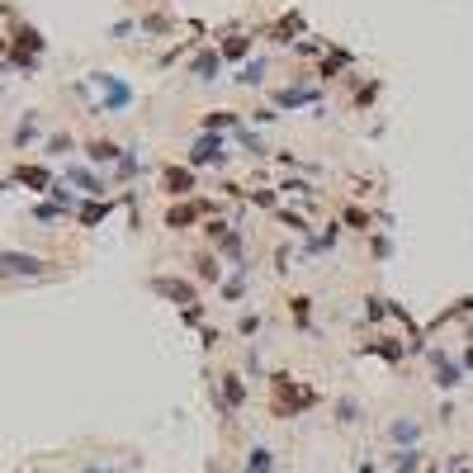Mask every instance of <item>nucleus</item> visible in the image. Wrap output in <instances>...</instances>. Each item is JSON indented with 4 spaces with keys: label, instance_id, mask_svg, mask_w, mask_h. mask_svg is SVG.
Returning a JSON list of instances; mask_svg holds the SVG:
<instances>
[{
    "label": "nucleus",
    "instance_id": "1",
    "mask_svg": "<svg viewBox=\"0 0 473 473\" xmlns=\"http://www.w3.org/2000/svg\"><path fill=\"white\" fill-rule=\"evenodd\" d=\"M313 402H317V388L299 383L294 374H270V412H275L280 421L299 417V412H303V407H313Z\"/></svg>",
    "mask_w": 473,
    "mask_h": 473
},
{
    "label": "nucleus",
    "instance_id": "16",
    "mask_svg": "<svg viewBox=\"0 0 473 473\" xmlns=\"http://www.w3.org/2000/svg\"><path fill=\"white\" fill-rule=\"evenodd\" d=\"M71 185H80L85 194H100V189H104V185H100V180H95L90 171H80V166H71Z\"/></svg>",
    "mask_w": 473,
    "mask_h": 473
},
{
    "label": "nucleus",
    "instance_id": "4",
    "mask_svg": "<svg viewBox=\"0 0 473 473\" xmlns=\"http://www.w3.org/2000/svg\"><path fill=\"white\" fill-rule=\"evenodd\" d=\"M47 261L38 256H24V251H0V275H43Z\"/></svg>",
    "mask_w": 473,
    "mask_h": 473
},
{
    "label": "nucleus",
    "instance_id": "10",
    "mask_svg": "<svg viewBox=\"0 0 473 473\" xmlns=\"http://www.w3.org/2000/svg\"><path fill=\"white\" fill-rule=\"evenodd\" d=\"M15 180H24V185H33V189H52V175H47L43 166H15Z\"/></svg>",
    "mask_w": 473,
    "mask_h": 473
},
{
    "label": "nucleus",
    "instance_id": "2",
    "mask_svg": "<svg viewBox=\"0 0 473 473\" xmlns=\"http://www.w3.org/2000/svg\"><path fill=\"white\" fill-rule=\"evenodd\" d=\"M222 138L218 133H204V138H194V147H189V166H222Z\"/></svg>",
    "mask_w": 473,
    "mask_h": 473
},
{
    "label": "nucleus",
    "instance_id": "7",
    "mask_svg": "<svg viewBox=\"0 0 473 473\" xmlns=\"http://www.w3.org/2000/svg\"><path fill=\"white\" fill-rule=\"evenodd\" d=\"M208 213V204H175L171 213H166V227H171V232H185L189 222H199Z\"/></svg>",
    "mask_w": 473,
    "mask_h": 473
},
{
    "label": "nucleus",
    "instance_id": "26",
    "mask_svg": "<svg viewBox=\"0 0 473 473\" xmlns=\"http://www.w3.org/2000/svg\"><path fill=\"white\" fill-rule=\"evenodd\" d=\"M336 412H341V421H355V412H360V407H355L350 397H341V402H336Z\"/></svg>",
    "mask_w": 473,
    "mask_h": 473
},
{
    "label": "nucleus",
    "instance_id": "25",
    "mask_svg": "<svg viewBox=\"0 0 473 473\" xmlns=\"http://www.w3.org/2000/svg\"><path fill=\"white\" fill-rule=\"evenodd\" d=\"M346 222L350 227H369V213L364 208H346Z\"/></svg>",
    "mask_w": 473,
    "mask_h": 473
},
{
    "label": "nucleus",
    "instance_id": "21",
    "mask_svg": "<svg viewBox=\"0 0 473 473\" xmlns=\"http://www.w3.org/2000/svg\"><path fill=\"white\" fill-rule=\"evenodd\" d=\"M294 29H299V15H289L280 29H270V33H275V43H289V33H294Z\"/></svg>",
    "mask_w": 473,
    "mask_h": 473
},
{
    "label": "nucleus",
    "instance_id": "27",
    "mask_svg": "<svg viewBox=\"0 0 473 473\" xmlns=\"http://www.w3.org/2000/svg\"><path fill=\"white\" fill-rule=\"evenodd\" d=\"M66 147H71V138H66V133H57V138L47 142V152H66Z\"/></svg>",
    "mask_w": 473,
    "mask_h": 473
},
{
    "label": "nucleus",
    "instance_id": "11",
    "mask_svg": "<svg viewBox=\"0 0 473 473\" xmlns=\"http://www.w3.org/2000/svg\"><path fill=\"white\" fill-rule=\"evenodd\" d=\"M85 157L104 166V161H124V147H114V142H85Z\"/></svg>",
    "mask_w": 473,
    "mask_h": 473
},
{
    "label": "nucleus",
    "instance_id": "19",
    "mask_svg": "<svg viewBox=\"0 0 473 473\" xmlns=\"http://www.w3.org/2000/svg\"><path fill=\"white\" fill-rule=\"evenodd\" d=\"M194 265H199V280H218V275H222L213 256H194Z\"/></svg>",
    "mask_w": 473,
    "mask_h": 473
},
{
    "label": "nucleus",
    "instance_id": "22",
    "mask_svg": "<svg viewBox=\"0 0 473 473\" xmlns=\"http://www.w3.org/2000/svg\"><path fill=\"white\" fill-rule=\"evenodd\" d=\"M33 218H38V222H52V218H62V204H38V208H33Z\"/></svg>",
    "mask_w": 473,
    "mask_h": 473
},
{
    "label": "nucleus",
    "instance_id": "23",
    "mask_svg": "<svg viewBox=\"0 0 473 473\" xmlns=\"http://www.w3.org/2000/svg\"><path fill=\"white\" fill-rule=\"evenodd\" d=\"M261 76H265V66L256 62V66H246V71H241L236 80H241V85H261Z\"/></svg>",
    "mask_w": 473,
    "mask_h": 473
},
{
    "label": "nucleus",
    "instance_id": "5",
    "mask_svg": "<svg viewBox=\"0 0 473 473\" xmlns=\"http://www.w3.org/2000/svg\"><path fill=\"white\" fill-rule=\"evenodd\" d=\"M194 185H199V180H194L189 166H161V189H166V194H189Z\"/></svg>",
    "mask_w": 473,
    "mask_h": 473
},
{
    "label": "nucleus",
    "instance_id": "29",
    "mask_svg": "<svg viewBox=\"0 0 473 473\" xmlns=\"http://www.w3.org/2000/svg\"><path fill=\"white\" fill-rule=\"evenodd\" d=\"M464 341H469V346H473V327H464Z\"/></svg>",
    "mask_w": 473,
    "mask_h": 473
},
{
    "label": "nucleus",
    "instance_id": "3",
    "mask_svg": "<svg viewBox=\"0 0 473 473\" xmlns=\"http://www.w3.org/2000/svg\"><path fill=\"white\" fill-rule=\"evenodd\" d=\"M152 289H157L161 299H175V303H185V308H194V303H199V294H194V284L175 280V275H157V280H152Z\"/></svg>",
    "mask_w": 473,
    "mask_h": 473
},
{
    "label": "nucleus",
    "instance_id": "8",
    "mask_svg": "<svg viewBox=\"0 0 473 473\" xmlns=\"http://www.w3.org/2000/svg\"><path fill=\"white\" fill-rule=\"evenodd\" d=\"M246 402V383H241V374H222V412H232Z\"/></svg>",
    "mask_w": 473,
    "mask_h": 473
},
{
    "label": "nucleus",
    "instance_id": "9",
    "mask_svg": "<svg viewBox=\"0 0 473 473\" xmlns=\"http://www.w3.org/2000/svg\"><path fill=\"white\" fill-rule=\"evenodd\" d=\"M241 473H275V450L256 445L251 455H246V469H241Z\"/></svg>",
    "mask_w": 473,
    "mask_h": 473
},
{
    "label": "nucleus",
    "instance_id": "31",
    "mask_svg": "<svg viewBox=\"0 0 473 473\" xmlns=\"http://www.w3.org/2000/svg\"><path fill=\"white\" fill-rule=\"evenodd\" d=\"M431 473H441V469H431Z\"/></svg>",
    "mask_w": 473,
    "mask_h": 473
},
{
    "label": "nucleus",
    "instance_id": "30",
    "mask_svg": "<svg viewBox=\"0 0 473 473\" xmlns=\"http://www.w3.org/2000/svg\"><path fill=\"white\" fill-rule=\"evenodd\" d=\"M459 473H473V469H459Z\"/></svg>",
    "mask_w": 473,
    "mask_h": 473
},
{
    "label": "nucleus",
    "instance_id": "14",
    "mask_svg": "<svg viewBox=\"0 0 473 473\" xmlns=\"http://www.w3.org/2000/svg\"><path fill=\"white\" fill-rule=\"evenodd\" d=\"M109 208H114V204H80V227H95V222H104V218H109Z\"/></svg>",
    "mask_w": 473,
    "mask_h": 473
},
{
    "label": "nucleus",
    "instance_id": "15",
    "mask_svg": "<svg viewBox=\"0 0 473 473\" xmlns=\"http://www.w3.org/2000/svg\"><path fill=\"white\" fill-rule=\"evenodd\" d=\"M421 450H402V455H393V464H397V473H417L421 469Z\"/></svg>",
    "mask_w": 473,
    "mask_h": 473
},
{
    "label": "nucleus",
    "instance_id": "24",
    "mask_svg": "<svg viewBox=\"0 0 473 473\" xmlns=\"http://www.w3.org/2000/svg\"><path fill=\"white\" fill-rule=\"evenodd\" d=\"M369 350H378L383 360H397V355H402V346H393V341H378V346H369Z\"/></svg>",
    "mask_w": 473,
    "mask_h": 473
},
{
    "label": "nucleus",
    "instance_id": "20",
    "mask_svg": "<svg viewBox=\"0 0 473 473\" xmlns=\"http://www.w3.org/2000/svg\"><path fill=\"white\" fill-rule=\"evenodd\" d=\"M33 128H38V114H24V124H19V133H15V147H24V142L33 138Z\"/></svg>",
    "mask_w": 473,
    "mask_h": 473
},
{
    "label": "nucleus",
    "instance_id": "13",
    "mask_svg": "<svg viewBox=\"0 0 473 473\" xmlns=\"http://www.w3.org/2000/svg\"><path fill=\"white\" fill-rule=\"evenodd\" d=\"M417 436H421V426H417V421H393V426H388V441H397V445L417 441Z\"/></svg>",
    "mask_w": 473,
    "mask_h": 473
},
{
    "label": "nucleus",
    "instance_id": "12",
    "mask_svg": "<svg viewBox=\"0 0 473 473\" xmlns=\"http://www.w3.org/2000/svg\"><path fill=\"white\" fill-rule=\"evenodd\" d=\"M189 71H194V80H218L213 71H218V52H199L194 62H189Z\"/></svg>",
    "mask_w": 473,
    "mask_h": 473
},
{
    "label": "nucleus",
    "instance_id": "28",
    "mask_svg": "<svg viewBox=\"0 0 473 473\" xmlns=\"http://www.w3.org/2000/svg\"><path fill=\"white\" fill-rule=\"evenodd\" d=\"M464 369H473V346H469V350H464Z\"/></svg>",
    "mask_w": 473,
    "mask_h": 473
},
{
    "label": "nucleus",
    "instance_id": "17",
    "mask_svg": "<svg viewBox=\"0 0 473 473\" xmlns=\"http://www.w3.org/2000/svg\"><path fill=\"white\" fill-rule=\"evenodd\" d=\"M232 124H236V114H227V109H213V114L204 119L208 133H218V128H232ZM236 128H241V124H236Z\"/></svg>",
    "mask_w": 473,
    "mask_h": 473
},
{
    "label": "nucleus",
    "instance_id": "6",
    "mask_svg": "<svg viewBox=\"0 0 473 473\" xmlns=\"http://www.w3.org/2000/svg\"><path fill=\"white\" fill-rule=\"evenodd\" d=\"M426 360L436 364V383H441V388H455L459 378H464V364H455L450 355H445V350H431Z\"/></svg>",
    "mask_w": 473,
    "mask_h": 473
},
{
    "label": "nucleus",
    "instance_id": "18",
    "mask_svg": "<svg viewBox=\"0 0 473 473\" xmlns=\"http://www.w3.org/2000/svg\"><path fill=\"white\" fill-rule=\"evenodd\" d=\"M246 52H251V43H246V38H241V33H236V38H227V43H222V57H227V62H236V57H246Z\"/></svg>",
    "mask_w": 473,
    "mask_h": 473
}]
</instances>
